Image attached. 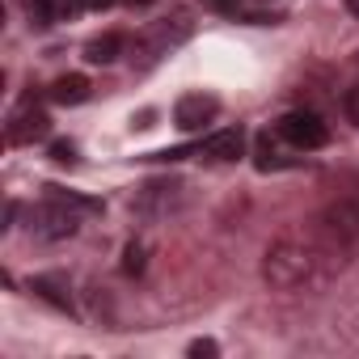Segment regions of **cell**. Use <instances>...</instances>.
<instances>
[{
	"mask_svg": "<svg viewBox=\"0 0 359 359\" xmlns=\"http://www.w3.org/2000/svg\"><path fill=\"white\" fill-rule=\"evenodd\" d=\"M220 114V102L216 97H208V93H187L182 102H177V110H173V123L182 127V131H199L203 123H212Z\"/></svg>",
	"mask_w": 359,
	"mask_h": 359,
	"instance_id": "5",
	"label": "cell"
},
{
	"mask_svg": "<svg viewBox=\"0 0 359 359\" xmlns=\"http://www.w3.org/2000/svg\"><path fill=\"white\" fill-rule=\"evenodd\" d=\"M199 152H208L212 161H237V156L245 152V131H241V127H224V131L208 135V140L199 144Z\"/></svg>",
	"mask_w": 359,
	"mask_h": 359,
	"instance_id": "7",
	"label": "cell"
},
{
	"mask_svg": "<svg viewBox=\"0 0 359 359\" xmlns=\"http://www.w3.org/2000/svg\"><path fill=\"white\" fill-rule=\"evenodd\" d=\"M51 97H55L60 106H81V102L89 97V81H85L81 72H72V76H60V81L51 85Z\"/></svg>",
	"mask_w": 359,
	"mask_h": 359,
	"instance_id": "8",
	"label": "cell"
},
{
	"mask_svg": "<svg viewBox=\"0 0 359 359\" xmlns=\"http://www.w3.org/2000/svg\"><path fill=\"white\" fill-rule=\"evenodd\" d=\"M47 127H51V118H47L43 110H26V114L18 118V127H13V140L22 144V140H34V135H47Z\"/></svg>",
	"mask_w": 359,
	"mask_h": 359,
	"instance_id": "10",
	"label": "cell"
},
{
	"mask_svg": "<svg viewBox=\"0 0 359 359\" xmlns=\"http://www.w3.org/2000/svg\"><path fill=\"white\" fill-rule=\"evenodd\" d=\"M123 271H127V275H140V271H144V245H135V241L127 245V254H123Z\"/></svg>",
	"mask_w": 359,
	"mask_h": 359,
	"instance_id": "12",
	"label": "cell"
},
{
	"mask_svg": "<svg viewBox=\"0 0 359 359\" xmlns=\"http://www.w3.org/2000/svg\"><path fill=\"white\" fill-rule=\"evenodd\" d=\"M182 191H187L182 182H148V187L140 191L135 208H140V212H148V216L173 212V208H177V195H182Z\"/></svg>",
	"mask_w": 359,
	"mask_h": 359,
	"instance_id": "6",
	"label": "cell"
},
{
	"mask_svg": "<svg viewBox=\"0 0 359 359\" xmlns=\"http://www.w3.org/2000/svg\"><path fill=\"white\" fill-rule=\"evenodd\" d=\"M279 135H283L287 144L304 148V152L330 144V127H325L313 110H292V114H283V118H279Z\"/></svg>",
	"mask_w": 359,
	"mask_h": 359,
	"instance_id": "3",
	"label": "cell"
},
{
	"mask_svg": "<svg viewBox=\"0 0 359 359\" xmlns=\"http://www.w3.org/2000/svg\"><path fill=\"white\" fill-rule=\"evenodd\" d=\"M313 266H317V254L300 241H275L262 258V279L279 292H292L300 283L313 279Z\"/></svg>",
	"mask_w": 359,
	"mask_h": 359,
	"instance_id": "1",
	"label": "cell"
},
{
	"mask_svg": "<svg viewBox=\"0 0 359 359\" xmlns=\"http://www.w3.org/2000/svg\"><path fill=\"white\" fill-rule=\"evenodd\" d=\"M187 351H191V355H195V359H212V355H220V346H216V342H212V338H195V342H191V346H187Z\"/></svg>",
	"mask_w": 359,
	"mask_h": 359,
	"instance_id": "14",
	"label": "cell"
},
{
	"mask_svg": "<svg viewBox=\"0 0 359 359\" xmlns=\"http://www.w3.org/2000/svg\"><path fill=\"white\" fill-rule=\"evenodd\" d=\"M313 224H317L334 245H351V241H359V203H351V199L325 203Z\"/></svg>",
	"mask_w": 359,
	"mask_h": 359,
	"instance_id": "2",
	"label": "cell"
},
{
	"mask_svg": "<svg viewBox=\"0 0 359 359\" xmlns=\"http://www.w3.org/2000/svg\"><path fill=\"white\" fill-rule=\"evenodd\" d=\"M51 161L72 165V161H76V148H72V144H64V140H55V144H51Z\"/></svg>",
	"mask_w": 359,
	"mask_h": 359,
	"instance_id": "15",
	"label": "cell"
},
{
	"mask_svg": "<svg viewBox=\"0 0 359 359\" xmlns=\"http://www.w3.org/2000/svg\"><path fill=\"white\" fill-rule=\"evenodd\" d=\"M30 292H39V296H43V300H51L55 309L72 313V300H68V296L60 292V283H55V279H34V287H30Z\"/></svg>",
	"mask_w": 359,
	"mask_h": 359,
	"instance_id": "11",
	"label": "cell"
},
{
	"mask_svg": "<svg viewBox=\"0 0 359 359\" xmlns=\"http://www.w3.org/2000/svg\"><path fill=\"white\" fill-rule=\"evenodd\" d=\"M346 9H351V13H355V18H359V0H346Z\"/></svg>",
	"mask_w": 359,
	"mask_h": 359,
	"instance_id": "16",
	"label": "cell"
},
{
	"mask_svg": "<svg viewBox=\"0 0 359 359\" xmlns=\"http://www.w3.org/2000/svg\"><path fill=\"white\" fill-rule=\"evenodd\" d=\"M30 18H34L39 26H51V18H55V9H51V0H30Z\"/></svg>",
	"mask_w": 359,
	"mask_h": 359,
	"instance_id": "13",
	"label": "cell"
},
{
	"mask_svg": "<svg viewBox=\"0 0 359 359\" xmlns=\"http://www.w3.org/2000/svg\"><path fill=\"white\" fill-rule=\"evenodd\" d=\"M118 51H123V39L118 34H102V39H93L85 47V60L89 64H110V60H118Z\"/></svg>",
	"mask_w": 359,
	"mask_h": 359,
	"instance_id": "9",
	"label": "cell"
},
{
	"mask_svg": "<svg viewBox=\"0 0 359 359\" xmlns=\"http://www.w3.org/2000/svg\"><path fill=\"white\" fill-rule=\"evenodd\" d=\"M30 233L39 241H68L76 233V216L68 212V203L51 199V203H43V208L30 212Z\"/></svg>",
	"mask_w": 359,
	"mask_h": 359,
	"instance_id": "4",
	"label": "cell"
}]
</instances>
